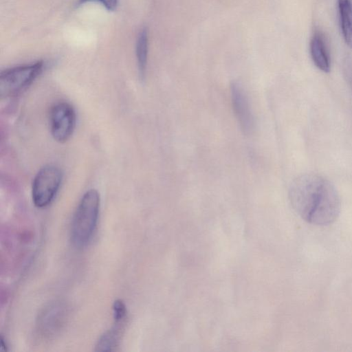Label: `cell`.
<instances>
[{
    "label": "cell",
    "mask_w": 352,
    "mask_h": 352,
    "mask_svg": "<svg viewBox=\"0 0 352 352\" xmlns=\"http://www.w3.org/2000/svg\"><path fill=\"white\" fill-rule=\"evenodd\" d=\"M100 204V195L95 189L87 190L80 200L71 228V239L76 247L85 246L91 239L98 223Z\"/></svg>",
    "instance_id": "obj_2"
},
{
    "label": "cell",
    "mask_w": 352,
    "mask_h": 352,
    "mask_svg": "<svg viewBox=\"0 0 352 352\" xmlns=\"http://www.w3.org/2000/svg\"><path fill=\"white\" fill-rule=\"evenodd\" d=\"M7 351L6 344L4 342L3 338L1 337V351Z\"/></svg>",
    "instance_id": "obj_14"
},
{
    "label": "cell",
    "mask_w": 352,
    "mask_h": 352,
    "mask_svg": "<svg viewBox=\"0 0 352 352\" xmlns=\"http://www.w3.org/2000/svg\"><path fill=\"white\" fill-rule=\"evenodd\" d=\"M230 93L233 110L240 129L244 135H250L254 130V118L246 92L239 82L232 81Z\"/></svg>",
    "instance_id": "obj_6"
},
{
    "label": "cell",
    "mask_w": 352,
    "mask_h": 352,
    "mask_svg": "<svg viewBox=\"0 0 352 352\" xmlns=\"http://www.w3.org/2000/svg\"><path fill=\"white\" fill-rule=\"evenodd\" d=\"M63 172L56 166L47 164L40 168L32 185V198L34 206L42 208L55 198L62 183Z\"/></svg>",
    "instance_id": "obj_4"
},
{
    "label": "cell",
    "mask_w": 352,
    "mask_h": 352,
    "mask_svg": "<svg viewBox=\"0 0 352 352\" xmlns=\"http://www.w3.org/2000/svg\"><path fill=\"white\" fill-rule=\"evenodd\" d=\"M338 8L344 40L352 49V0H338Z\"/></svg>",
    "instance_id": "obj_9"
},
{
    "label": "cell",
    "mask_w": 352,
    "mask_h": 352,
    "mask_svg": "<svg viewBox=\"0 0 352 352\" xmlns=\"http://www.w3.org/2000/svg\"><path fill=\"white\" fill-rule=\"evenodd\" d=\"M113 315L116 323H120L126 315V308L122 300H116L113 305Z\"/></svg>",
    "instance_id": "obj_12"
},
{
    "label": "cell",
    "mask_w": 352,
    "mask_h": 352,
    "mask_svg": "<svg viewBox=\"0 0 352 352\" xmlns=\"http://www.w3.org/2000/svg\"><path fill=\"white\" fill-rule=\"evenodd\" d=\"M76 124L74 108L67 102L55 103L50 111V132L54 140L65 143L72 137Z\"/></svg>",
    "instance_id": "obj_5"
},
{
    "label": "cell",
    "mask_w": 352,
    "mask_h": 352,
    "mask_svg": "<svg viewBox=\"0 0 352 352\" xmlns=\"http://www.w3.org/2000/svg\"><path fill=\"white\" fill-rule=\"evenodd\" d=\"M136 57L139 76L144 80L146 76L148 56V32L146 29H142L138 36L136 42Z\"/></svg>",
    "instance_id": "obj_10"
},
{
    "label": "cell",
    "mask_w": 352,
    "mask_h": 352,
    "mask_svg": "<svg viewBox=\"0 0 352 352\" xmlns=\"http://www.w3.org/2000/svg\"><path fill=\"white\" fill-rule=\"evenodd\" d=\"M116 327L108 330L102 334L99 338L96 345V351H111L118 346L120 338V331L118 324Z\"/></svg>",
    "instance_id": "obj_11"
},
{
    "label": "cell",
    "mask_w": 352,
    "mask_h": 352,
    "mask_svg": "<svg viewBox=\"0 0 352 352\" xmlns=\"http://www.w3.org/2000/svg\"><path fill=\"white\" fill-rule=\"evenodd\" d=\"M289 199L296 213L316 226L333 223L341 209L340 198L334 186L316 174H305L290 185Z\"/></svg>",
    "instance_id": "obj_1"
},
{
    "label": "cell",
    "mask_w": 352,
    "mask_h": 352,
    "mask_svg": "<svg viewBox=\"0 0 352 352\" xmlns=\"http://www.w3.org/2000/svg\"><path fill=\"white\" fill-rule=\"evenodd\" d=\"M65 307L60 302L49 305L42 311L37 319L39 331L44 336H53L62 329L66 319Z\"/></svg>",
    "instance_id": "obj_7"
},
{
    "label": "cell",
    "mask_w": 352,
    "mask_h": 352,
    "mask_svg": "<svg viewBox=\"0 0 352 352\" xmlns=\"http://www.w3.org/2000/svg\"><path fill=\"white\" fill-rule=\"evenodd\" d=\"M92 1L101 3L109 11L115 10L118 3V0H78L77 5L80 6Z\"/></svg>",
    "instance_id": "obj_13"
},
{
    "label": "cell",
    "mask_w": 352,
    "mask_h": 352,
    "mask_svg": "<svg viewBox=\"0 0 352 352\" xmlns=\"http://www.w3.org/2000/svg\"><path fill=\"white\" fill-rule=\"evenodd\" d=\"M310 54L315 65L324 72H329L331 63L325 40L319 32H316L310 42Z\"/></svg>",
    "instance_id": "obj_8"
},
{
    "label": "cell",
    "mask_w": 352,
    "mask_h": 352,
    "mask_svg": "<svg viewBox=\"0 0 352 352\" xmlns=\"http://www.w3.org/2000/svg\"><path fill=\"white\" fill-rule=\"evenodd\" d=\"M43 65L41 60L2 71L0 74L1 98L15 96L27 89L40 75Z\"/></svg>",
    "instance_id": "obj_3"
}]
</instances>
